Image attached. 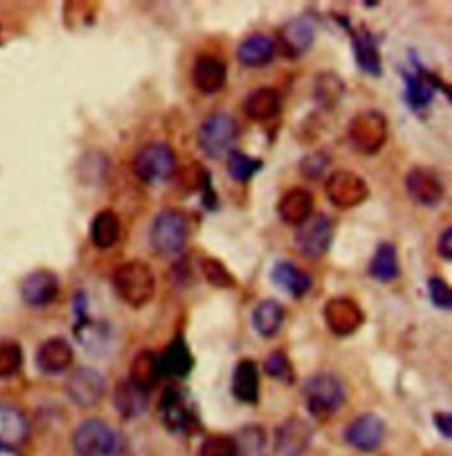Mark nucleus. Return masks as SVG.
I'll use <instances>...</instances> for the list:
<instances>
[{"label": "nucleus", "instance_id": "1", "mask_svg": "<svg viewBox=\"0 0 452 456\" xmlns=\"http://www.w3.org/2000/svg\"><path fill=\"white\" fill-rule=\"evenodd\" d=\"M112 285L117 297L138 310L147 306L156 296V276L141 260H129L113 271Z\"/></svg>", "mask_w": 452, "mask_h": 456}, {"label": "nucleus", "instance_id": "2", "mask_svg": "<svg viewBox=\"0 0 452 456\" xmlns=\"http://www.w3.org/2000/svg\"><path fill=\"white\" fill-rule=\"evenodd\" d=\"M191 237L190 218L184 211L168 208L156 215L149 230V242L159 256H175L184 251Z\"/></svg>", "mask_w": 452, "mask_h": 456}, {"label": "nucleus", "instance_id": "3", "mask_svg": "<svg viewBox=\"0 0 452 456\" xmlns=\"http://www.w3.org/2000/svg\"><path fill=\"white\" fill-rule=\"evenodd\" d=\"M410 64L412 68H401L400 73L405 86V103L412 112H424L433 103L439 91L446 93L449 98V86L433 71L424 68L416 55H410Z\"/></svg>", "mask_w": 452, "mask_h": 456}, {"label": "nucleus", "instance_id": "4", "mask_svg": "<svg viewBox=\"0 0 452 456\" xmlns=\"http://www.w3.org/2000/svg\"><path fill=\"white\" fill-rule=\"evenodd\" d=\"M238 136L240 127L237 120L226 112H214L202 122L197 133V143L207 158L223 159L235 151Z\"/></svg>", "mask_w": 452, "mask_h": 456}, {"label": "nucleus", "instance_id": "5", "mask_svg": "<svg viewBox=\"0 0 452 456\" xmlns=\"http://www.w3.org/2000/svg\"><path fill=\"white\" fill-rule=\"evenodd\" d=\"M134 174L149 186L166 184L177 170V156L165 142L147 143L138 151L133 161Z\"/></svg>", "mask_w": 452, "mask_h": 456}, {"label": "nucleus", "instance_id": "6", "mask_svg": "<svg viewBox=\"0 0 452 456\" xmlns=\"http://www.w3.org/2000/svg\"><path fill=\"white\" fill-rule=\"evenodd\" d=\"M346 134L353 151L373 156L389 138V120L380 110H364L351 117Z\"/></svg>", "mask_w": 452, "mask_h": 456}, {"label": "nucleus", "instance_id": "7", "mask_svg": "<svg viewBox=\"0 0 452 456\" xmlns=\"http://www.w3.org/2000/svg\"><path fill=\"white\" fill-rule=\"evenodd\" d=\"M344 386L335 373H317L304 384V400L311 416L327 419L344 403Z\"/></svg>", "mask_w": 452, "mask_h": 456}, {"label": "nucleus", "instance_id": "8", "mask_svg": "<svg viewBox=\"0 0 452 456\" xmlns=\"http://www.w3.org/2000/svg\"><path fill=\"white\" fill-rule=\"evenodd\" d=\"M73 448L78 456H117L120 439L109 423L87 419L75 430Z\"/></svg>", "mask_w": 452, "mask_h": 456}, {"label": "nucleus", "instance_id": "9", "mask_svg": "<svg viewBox=\"0 0 452 456\" xmlns=\"http://www.w3.org/2000/svg\"><path fill=\"white\" fill-rule=\"evenodd\" d=\"M333 239V220L327 215L319 213L297 227L294 235V244L308 260H320L329 251Z\"/></svg>", "mask_w": 452, "mask_h": 456}, {"label": "nucleus", "instance_id": "10", "mask_svg": "<svg viewBox=\"0 0 452 456\" xmlns=\"http://www.w3.org/2000/svg\"><path fill=\"white\" fill-rule=\"evenodd\" d=\"M326 195L335 208L353 209L369 199V186L351 170H336L326 181Z\"/></svg>", "mask_w": 452, "mask_h": 456}, {"label": "nucleus", "instance_id": "11", "mask_svg": "<svg viewBox=\"0 0 452 456\" xmlns=\"http://www.w3.org/2000/svg\"><path fill=\"white\" fill-rule=\"evenodd\" d=\"M105 391H107L105 377L91 366L77 368L66 380L68 398L82 409L98 405L101 402Z\"/></svg>", "mask_w": 452, "mask_h": 456}, {"label": "nucleus", "instance_id": "12", "mask_svg": "<svg viewBox=\"0 0 452 456\" xmlns=\"http://www.w3.org/2000/svg\"><path fill=\"white\" fill-rule=\"evenodd\" d=\"M405 190L416 204L424 208H435L446 197L442 177L428 167H414L405 177Z\"/></svg>", "mask_w": 452, "mask_h": 456}, {"label": "nucleus", "instance_id": "13", "mask_svg": "<svg viewBox=\"0 0 452 456\" xmlns=\"http://www.w3.org/2000/svg\"><path fill=\"white\" fill-rule=\"evenodd\" d=\"M163 423L174 432H190L197 427V412L190 396L177 386L168 387L159 402Z\"/></svg>", "mask_w": 452, "mask_h": 456}, {"label": "nucleus", "instance_id": "14", "mask_svg": "<svg viewBox=\"0 0 452 456\" xmlns=\"http://www.w3.org/2000/svg\"><path fill=\"white\" fill-rule=\"evenodd\" d=\"M324 321L333 335L350 337L360 330L366 315L357 301L350 297H333L324 306Z\"/></svg>", "mask_w": 452, "mask_h": 456}, {"label": "nucleus", "instance_id": "15", "mask_svg": "<svg viewBox=\"0 0 452 456\" xmlns=\"http://www.w3.org/2000/svg\"><path fill=\"white\" fill-rule=\"evenodd\" d=\"M317 37V20L310 14L290 20L279 30V43L288 59H299L311 50Z\"/></svg>", "mask_w": 452, "mask_h": 456}, {"label": "nucleus", "instance_id": "16", "mask_svg": "<svg viewBox=\"0 0 452 456\" xmlns=\"http://www.w3.org/2000/svg\"><path fill=\"white\" fill-rule=\"evenodd\" d=\"M59 278L46 269H37L27 274L20 283V296L27 306L43 308L59 296Z\"/></svg>", "mask_w": 452, "mask_h": 456}, {"label": "nucleus", "instance_id": "17", "mask_svg": "<svg viewBox=\"0 0 452 456\" xmlns=\"http://www.w3.org/2000/svg\"><path fill=\"white\" fill-rule=\"evenodd\" d=\"M351 52L357 68L373 78L382 75V55L378 50V39L366 25H359L350 30Z\"/></svg>", "mask_w": 452, "mask_h": 456}, {"label": "nucleus", "instance_id": "18", "mask_svg": "<svg viewBox=\"0 0 452 456\" xmlns=\"http://www.w3.org/2000/svg\"><path fill=\"white\" fill-rule=\"evenodd\" d=\"M383 434L385 425L376 414H362L346 427L344 439L351 448L367 453L382 444Z\"/></svg>", "mask_w": 452, "mask_h": 456}, {"label": "nucleus", "instance_id": "19", "mask_svg": "<svg viewBox=\"0 0 452 456\" xmlns=\"http://www.w3.org/2000/svg\"><path fill=\"white\" fill-rule=\"evenodd\" d=\"M228 68L225 62L214 55H198L191 69V80L195 89L204 96L218 94L226 84Z\"/></svg>", "mask_w": 452, "mask_h": 456}, {"label": "nucleus", "instance_id": "20", "mask_svg": "<svg viewBox=\"0 0 452 456\" xmlns=\"http://www.w3.org/2000/svg\"><path fill=\"white\" fill-rule=\"evenodd\" d=\"M270 281L287 296L303 299L313 287L311 276L290 260H278L270 269Z\"/></svg>", "mask_w": 452, "mask_h": 456}, {"label": "nucleus", "instance_id": "21", "mask_svg": "<svg viewBox=\"0 0 452 456\" xmlns=\"http://www.w3.org/2000/svg\"><path fill=\"white\" fill-rule=\"evenodd\" d=\"M313 443L311 427L301 418H290L278 428L276 448L283 456H303Z\"/></svg>", "mask_w": 452, "mask_h": 456}, {"label": "nucleus", "instance_id": "22", "mask_svg": "<svg viewBox=\"0 0 452 456\" xmlns=\"http://www.w3.org/2000/svg\"><path fill=\"white\" fill-rule=\"evenodd\" d=\"M75 359V352L71 343L66 338L53 337L46 342L41 343L36 352V364L39 371L46 375H59L64 373Z\"/></svg>", "mask_w": 452, "mask_h": 456}, {"label": "nucleus", "instance_id": "23", "mask_svg": "<svg viewBox=\"0 0 452 456\" xmlns=\"http://www.w3.org/2000/svg\"><path fill=\"white\" fill-rule=\"evenodd\" d=\"M315 197L304 188L288 190L278 202V216L283 224L299 227L313 216Z\"/></svg>", "mask_w": 452, "mask_h": 456}, {"label": "nucleus", "instance_id": "24", "mask_svg": "<svg viewBox=\"0 0 452 456\" xmlns=\"http://www.w3.org/2000/svg\"><path fill=\"white\" fill-rule=\"evenodd\" d=\"M244 114L253 122L263 124L279 117L283 110V100L274 87H260L251 91L244 100Z\"/></svg>", "mask_w": 452, "mask_h": 456}, {"label": "nucleus", "instance_id": "25", "mask_svg": "<svg viewBox=\"0 0 452 456\" xmlns=\"http://www.w3.org/2000/svg\"><path fill=\"white\" fill-rule=\"evenodd\" d=\"M276 43L265 34H251L244 37L237 48V61L244 68H263L276 55Z\"/></svg>", "mask_w": 452, "mask_h": 456}, {"label": "nucleus", "instance_id": "26", "mask_svg": "<svg viewBox=\"0 0 452 456\" xmlns=\"http://www.w3.org/2000/svg\"><path fill=\"white\" fill-rule=\"evenodd\" d=\"M283 322H285V308L276 299H262L251 314L253 330L262 338L276 337L283 328Z\"/></svg>", "mask_w": 452, "mask_h": 456}, {"label": "nucleus", "instance_id": "27", "mask_svg": "<svg viewBox=\"0 0 452 456\" xmlns=\"http://www.w3.org/2000/svg\"><path fill=\"white\" fill-rule=\"evenodd\" d=\"M113 405L124 419H134L147 411V393L136 387L129 379L120 380L113 391Z\"/></svg>", "mask_w": 452, "mask_h": 456}, {"label": "nucleus", "instance_id": "28", "mask_svg": "<svg viewBox=\"0 0 452 456\" xmlns=\"http://www.w3.org/2000/svg\"><path fill=\"white\" fill-rule=\"evenodd\" d=\"M231 391L237 400L244 403H256L260 395V377L256 362L242 359L237 362L231 379Z\"/></svg>", "mask_w": 452, "mask_h": 456}, {"label": "nucleus", "instance_id": "29", "mask_svg": "<svg viewBox=\"0 0 452 456\" xmlns=\"http://www.w3.org/2000/svg\"><path fill=\"white\" fill-rule=\"evenodd\" d=\"M193 366H195L193 354L182 337H177L170 342L159 361V370H163L165 373L177 377V379L188 377L191 373Z\"/></svg>", "mask_w": 452, "mask_h": 456}, {"label": "nucleus", "instance_id": "30", "mask_svg": "<svg viewBox=\"0 0 452 456\" xmlns=\"http://www.w3.org/2000/svg\"><path fill=\"white\" fill-rule=\"evenodd\" d=\"M367 274L378 283H391L400 276L398 249L392 242L378 244L375 255L371 256Z\"/></svg>", "mask_w": 452, "mask_h": 456}, {"label": "nucleus", "instance_id": "31", "mask_svg": "<svg viewBox=\"0 0 452 456\" xmlns=\"http://www.w3.org/2000/svg\"><path fill=\"white\" fill-rule=\"evenodd\" d=\"M28 432V425L20 409L0 403V446L12 448L20 444Z\"/></svg>", "mask_w": 452, "mask_h": 456}, {"label": "nucleus", "instance_id": "32", "mask_svg": "<svg viewBox=\"0 0 452 456\" xmlns=\"http://www.w3.org/2000/svg\"><path fill=\"white\" fill-rule=\"evenodd\" d=\"M346 86L343 78L335 71H324L317 75L315 84H313V100L317 105L324 110H333L336 109L343 96H344Z\"/></svg>", "mask_w": 452, "mask_h": 456}, {"label": "nucleus", "instance_id": "33", "mask_svg": "<svg viewBox=\"0 0 452 456\" xmlns=\"http://www.w3.org/2000/svg\"><path fill=\"white\" fill-rule=\"evenodd\" d=\"M159 375V361L152 350H140L131 362L129 380L141 391H149Z\"/></svg>", "mask_w": 452, "mask_h": 456}, {"label": "nucleus", "instance_id": "34", "mask_svg": "<svg viewBox=\"0 0 452 456\" xmlns=\"http://www.w3.org/2000/svg\"><path fill=\"white\" fill-rule=\"evenodd\" d=\"M120 237V220L112 209L100 211L91 224V239L98 249H110Z\"/></svg>", "mask_w": 452, "mask_h": 456}, {"label": "nucleus", "instance_id": "35", "mask_svg": "<svg viewBox=\"0 0 452 456\" xmlns=\"http://www.w3.org/2000/svg\"><path fill=\"white\" fill-rule=\"evenodd\" d=\"M233 441L235 456H269V436L260 425L244 427Z\"/></svg>", "mask_w": 452, "mask_h": 456}, {"label": "nucleus", "instance_id": "36", "mask_svg": "<svg viewBox=\"0 0 452 456\" xmlns=\"http://www.w3.org/2000/svg\"><path fill=\"white\" fill-rule=\"evenodd\" d=\"M226 167H228L230 177L235 183H247L251 177H254L262 170L263 161L260 158H253V156L235 149L233 152L228 154Z\"/></svg>", "mask_w": 452, "mask_h": 456}, {"label": "nucleus", "instance_id": "37", "mask_svg": "<svg viewBox=\"0 0 452 456\" xmlns=\"http://www.w3.org/2000/svg\"><path fill=\"white\" fill-rule=\"evenodd\" d=\"M200 271H202V276L207 280V283L216 287V289L228 290V289H233L237 285V280L233 278L230 269L220 258L206 256L200 262Z\"/></svg>", "mask_w": 452, "mask_h": 456}, {"label": "nucleus", "instance_id": "38", "mask_svg": "<svg viewBox=\"0 0 452 456\" xmlns=\"http://www.w3.org/2000/svg\"><path fill=\"white\" fill-rule=\"evenodd\" d=\"M23 364V350L12 340L0 342V379L12 377Z\"/></svg>", "mask_w": 452, "mask_h": 456}, {"label": "nucleus", "instance_id": "39", "mask_svg": "<svg viewBox=\"0 0 452 456\" xmlns=\"http://www.w3.org/2000/svg\"><path fill=\"white\" fill-rule=\"evenodd\" d=\"M263 368H265L267 375H270L272 379H278L287 384L294 382V368H292L288 355L283 350L270 352L263 362Z\"/></svg>", "mask_w": 452, "mask_h": 456}, {"label": "nucleus", "instance_id": "40", "mask_svg": "<svg viewBox=\"0 0 452 456\" xmlns=\"http://www.w3.org/2000/svg\"><path fill=\"white\" fill-rule=\"evenodd\" d=\"M329 163H331V158H329L327 152L315 151V152H311V154L303 158V161H301V174L306 179H310V181H317L326 172Z\"/></svg>", "mask_w": 452, "mask_h": 456}, {"label": "nucleus", "instance_id": "41", "mask_svg": "<svg viewBox=\"0 0 452 456\" xmlns=\"http://www.w3.org/2000/svg\"><path fill=\"white\" fill-rule=\"evenodd\" d=\"M428 294L432 303L439 310L449 312L452 308V292L449 283L439 276H433L428 280Z\"/></svg>", "mask_w": 452, "mask_h": 456}, {"label": "nucleus", "instance_id": "42", "mask_svg": "<svg viewBox=\"0 0 452 456\" xmlns=\"http://www.w3.org/2000/svg\"><path fill=\"white\" fill-rule=\"evenodd\" d=\"M200 456H235V441L228 436H211L202 443Z\"/></svg>", "mask_w": 452, "mask_h": 456}, {"label": "nucleus", "instance_id": "43", "mask_svg": "<svg viewBox=\"0 0 452 456\" xmlns=\"http://www.w3.org/2000/svg\"><path fill=\"white\" fill-rule=\"evenodd\" d=\"M437 251H439V255L446 260V262H449L452 258V227H448L442 233H440V237H439V240H437Z\"/></svg>", "mask_w": 452, "mask_h": 456}, {"label": "nucleus", "instance_id": "44", "mask_svg": "<svg viewBox=\"0 0 452 456\" xmlns=\"http://www.w3.org/2000/svg\"><path fill=\"white\" fill-rule=\"evenodd\" d=\"M435 423H437V428L442 432V436L446 439L451 437L452 419L449 412H437L435 414Z\"/></svg>", "mask_w": 452, "mask_h": 456}, {"label": "nucleus", "instance_id": "45", "mask_svg": "<svg viewBox=\"0 0 452 456\" xmlns=\"http://www.w3.org/2000/svg\"><path fill=\"white\" fill-rule=\"evenodd\" d=\"M0 456H18L12 448L7 446H0Z\"/></svg>", "mask_w": 452, "mask_h": 456}]
</instances>
